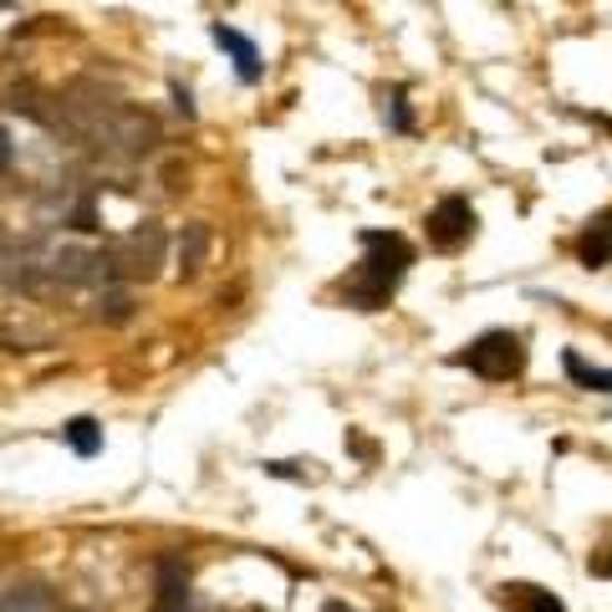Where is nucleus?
I'll return each mask as SVG.
<instances>
[{"label": "nucleus", "mask_w": 612, "mask_h": 612, "mask_svg": "<svg viewBox=\"0 0 612 612\" xmlns=\"http://www.w3.org/2000/svg\"><path fill=\"white\" fill-rule=\"evenodd\" d=\"M602 572H608V576H612V556H608V562H602Z\"/></svg>", "instance_id": "dca6fc26"}, {"label": "nucleus", "mask_w": 612, "mask_h": 612, "mask_svg": "<svg viewBox=\"0 0 612 612\" xmlns=\"http://www.w3.org/2000/svg\"><path fill=\"white\" fill-rule=\"evenodd\" d=\"M505 592V608H516V612H566V602L556 598V592H546V587H501Z\"/></svg>", "instance_id": "1a4fd4ad"}, {"label": "nucleus", "mask_w": 612, "mask_h": 612, "mask_svg": "<svg viewBox=\"0 0 612 612\" xmlns=\"http://www.w3.org/2000/svg\"><path fill=\"white\" fill-rule=\"evenodd\" d=\"M93 317H97V322H108V327H123V322L133 317V297H128L123 286H103V297H97Z\"/></svg>", "instance_id": "9b49d317"}, {"label": "nucleus", "mask_w": 612, "mask_h": 612, "mask_svg": "<svg viewBox=\"0 0 612 612\" xmlns=\"http://www.w3.org/2000/svg\"><path fill=\"white\" fill-rule=\"evenodd\" d=\"M378 103H383V123H388V128H394V133H414V103H408V87H383Z\"/></svg>", "instance_id": "9d476101"}, {"label": "nucleus", "mask_w": 612, "mask_h": 612, "mask_svg": "<svg viewBox=\"0 0 612 612\" xmlns=\"http://www.w3.org/2000/svg\"><path fill=\"white\" fill-rule=\"evenodd\" d=\"M408 265H414V245L398 230H362V261L337 281V297L352 312H383L394 291L404 286Z\"/></svg>", "instance_id": "f257e3e1"}, {"label": "nucleus", "mask_w": 612, "mask_h": 612, "mask_svg": "<svg viewBox=\"0 0 612 612\" xmlns=\"http://www.w3.org/2000/svg\"><path fill=\"white\" fill-rule=\"evenodd\" d=\"M0 11H11V0H0Z\"/></svg>", "instance_id": "f3484780"}, {"label": "nucleus", "mask_w": 612, "mask_h": 612, "mask_svg": "<svg viewBox=\"0 0 612 612\" xmlns=\"http://www.w3.org/2000/svg\"><path fill=\"white\" fill-rule=\"evenodd\" d=\"M562 368H566V378H572L576 388H592V394H612V368H598V362H587L576 348L562 352Z\"/></svg>", "instance_id": "6e6552de"}, {"label": "nucleus", "mask_w": 612, "mask_h": 612, "mask_svg": "<svg viewBox=\"0 0 612 612\" xmlns=\"http://www.w3.org/2000/svg\"><path fill=\"white\" fill-rule=\"evenodd\" d=\"M168 97H174V108H179L184 118H194V113H200V108H194V93L184 82H168Z\"/></svg>", "instance_id": "ddd939ff"}, {"label": "nucleus", "mask_w": 612, "mask_h": 612, "mask_svg": "<svg viewBox=\"0 0 612 612\" xmlns=\"http://www.w3.org/2000/svg\"><path fill=\"white\" fill-rule=\"evenodd\" d=\"M210 41H215V47L235 61V77H241L245 87H261L265 61H261V47H255L245 31H235V26H225V21H210Z\"/></svg>", "instance_id": "20e7f679"}, {"label": "nucleus", "mask_w": 612, "mask_h": 612, "mask_svg": "<svg viewBox=\"0 0 612 612\" xmlns=\"http://www.w3.org/2000/svg\"><path fill=\"white\" fill-rule=\"evenodd\" d=\"M204 251H210V230H204V225H190V230L179 235V265H184V271H194V265L204 261Z\"/></svg>", "instance_id": "f8f14e48"}, {"label": "nucleus", "mask_w": 612, "mask_h": 612, "mask_svg": "<svg viewBox=\"0 0 612 612\" xmlns=\"http://www.w3.org/2000/svg\"><path fill=\"white\" fill-rule=\"evenodd\" d=\"M576 261L587 265V271L612 265V210H602L598 220H587V230L576 235Z\"/></svg>", "instance_id": "39448f33"}, {"label": "nucleus", "mask_w": 612, "mask_h": 612, "mask_svg": "<svg viewBox=\"0 0 612 612\" xmlns=\"http://www.w3.org/2000/svg\"><path fill=\"white\" fill-rule=\"evenodd\" d=\"M11 158H16V144H11V133L0 128V168H11Z\"/></svg>", "instance_id": "4468645a"}, {"label": "nucleus", "mask_w": 612, "mask_h": 612, "mask_svg": "<svg viewBox=\"0 0 612 612\" xmlns=\"http://www.w3.org/2000/svg\"><path fill=\"white\" fill-rule=\"evenodd\" d=\"M322 612H352V608H348V602H327Z\"/></svg>", "instance_id": "2eb2a0df"}, {"label": "nucleus", "mask_w": 612, "mask_h": 612, "mask_svg": "<svg viewBox=\"0 0 612 612\" xmlns=\"http://www.w3.org/2000/svg\"><path fill=\"white\" fill-rule=\"evenodd\" d=\"M190 608V566L179 556H158V612Z\"/></svg>", "instance_id": "423d86ee"}, {"label": "nucleus", "mask_w": 612, "mask_h": 612, "mask_svg": "<svg viewBox=\"0 0 612 612\" xmlns=\"http://www.w3.org/2000/svg\"><path fill=\"white\" fill-rule=\"evenodd\" d=\"M61 445L72 449L77 459H97L103 445H108V434H103V424H97L93 414H77V419L61 424Z\"/></svg>", "instance_id": "0eeeda50"}, {"label": "nucleus", "mask_w": 612, "mask_h": 612, "mask_svg": "<svg viewBox=\"0 0 612 612\" xmlns=\"http://www.w3.org/2000/svg\"><path fill=\"white\" fill-rule=\"evenodd\" d=\"M455 362L459 368H469L475 378H485V383L521 378V372H526V337L505 332V327H490V332H480L465 352H455Z\"/></svg>", "instance_id": "f03ea898"}, {"label": "nucleus", "mask_w": 612, "mask_h": 612, "mask_svg": "<svg viewBox=\"0 0 612 612\" xmlns=\"http://www.w3.org/2000/svg\"><path fill=\"white\" fill-rule=\"evenodd\" d=\"M424 230H429L434 251H459V245L475 241L480 215H475V204H469L465 194H445V200H439L429 215H424Z\"/></svg>", "instance_id": "7ed1b4c3"}]
</instances>
